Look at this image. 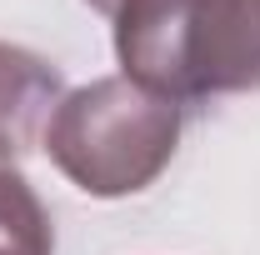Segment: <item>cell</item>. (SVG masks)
I'll return each instance as SVG.
<instances>
[{
	"label": "cell",
	"instance_id": "obj_1",
	"mask_svg": "<svg viewBox=\"0 0 260 255\" xmlns=\"http://www.w3.org/2000/svg\"><path fill=\"white\" fill-rule=\"evenodd\" d=\"M110 25L120 75L175 105L260 90V0H125Z\"/></svg>",
	"mask_w": 260,
	"mask_h": 255
},
{
	"label": "cell",
	"instance_id": "obj_2",
	"mask_svg": "<svg viewBox=\"0 0 260 255\" xmlns=\"http://www.w3.org/2000/svg\"><path fill=\"white\" fill-rule=\"evenodd\" d=\"M40 140L70 185L95 200H120L170 165L180 145V105L130 75H100L65 90Z\"/></svg>",
	"mask_w": 260,
	"mask_h": 255
},
{
	"label": "cell",
	"instance_id": "obj_3",
	"mask_svg": "<svg viewBox=\"0 0 260 255\" xmlns=\"http://www.w3.org/2000/svg\"><path fill=\"white\" fill-rule=\"evenodd\" d=\"M60 95V70L45 55L0 40V165H15L35 145V135H45Z\"/></svg>",
	"mask_w": 260,
	"mask_h": 255
},
{
	"label": "cell",
	"instance_id": "obj_4",
	"mask_svg": "<svg viewBox=\"0 0 260 255\" xmlns=\"http://www.w3.org/2000/svg\"><path fill=\"white\" fill-rule=\"evenodd\" d=\"M0 245L15 255H55V230L15 165H0Z\"/></svg>",
	"mask_w": 260,
	"mask_h": 255
},
{
	"label": "cell",
	"instance_id": "obj_5",
	"mask_svg": "<svg viewBox=\"0 0 260 255\" xmlns=\"http://www.w3.org/2000/svg\"><path fill=\"white\" fill-rule=\"evenodd\" d=\"M85 5H90V10H100V15H105V20H115V10H120V5H125V0H85Z\"/></svg>",
	"mask_w": 260,
	"mask_h": 255
},
{
	"label": "cell",
	"instance_id": "obj_6",
	"mask_svg": "<svg viewBox=\"0 0 260 255\" xmlns=\"http://www.w3.org/2000/svg\"><path fill=\"white\" fill-rule=\"evenodd\" d=\"M0 255H15V250H5V245H0Z\"/></svg>",
	"mask_w": 260,
	"mask_h": 255
}]
</instances>
